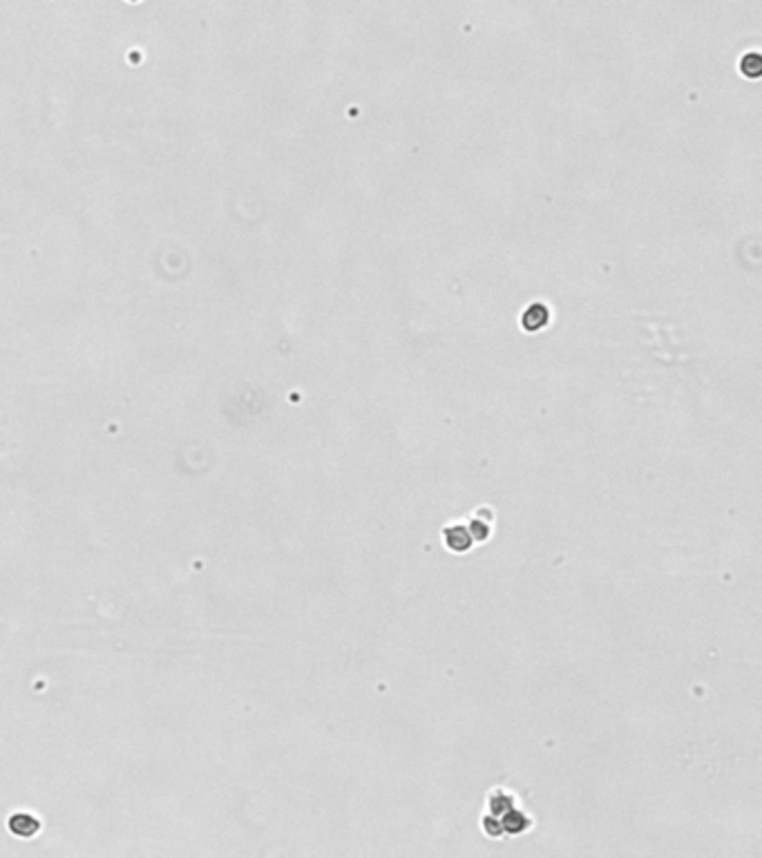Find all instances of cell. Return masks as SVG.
<instances>
[{
    "label": "cell",
    "instance_id": "cell-1",
    "mask_svg": "<svg viewBox=\"0 0 762 858\" xmlns=\"http://www.w3.org/2000/svg\"><path fill=\"white\" fill-rule=\"evenodd\" d=\"M548 320H550V309H548L543 302H532L521 317L523 329H528V331H539L541 327L548 325Z\"/></svg>",
    "mask_w": 762,
    "mask_h": 858
},
{
    "label": "cell",
    "instance_id": "cell-2",
    "mask_svg": "<svg viewBox=\"0 0 762 858\" xmlns=\"http://www.w3.org/2000/svg\"><path fill=\"white\" fill-rule=\"evenodd\" d=\"M9 830L13 836H21V838H32L34 834H38L40 830V822L29 816V814H13L9 818Z\"/></svg>",
    "mask_w": 762,
    "mask_h": 858
},
{
    "label": "cell",
    "instance_id": "cell-3",
    "mask_svg": "<svg viewBox=\"0 0 762 858\" xmlns=\"http://www.w3.org/2000/svg\"><path fill=\"white\" fill-rule=\"evenodd\" d=\"M740 70H742V74H746V76H751V79H756V76L760 74V54H758V52L744 54V58L740 60Z\"/></svg>",
    "mask_w": 762,
    "mask_h": 858
}]
</instances>
